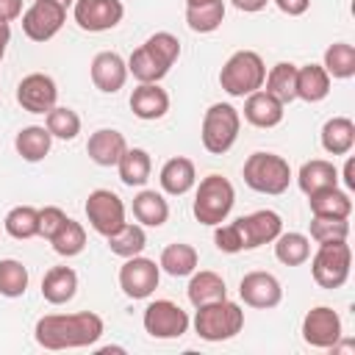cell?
<instances>
[{
	"label": "cell",
	"instance_id": "23",
	"mask_svg": "<svg viewBox=\"0 0 355 355\" xmlns=\"http://www.w3.org/2000/svg\"><path fill=\"white\" fill-rule=\"evenodd\" d=\"M78 291V275L72 266H53L44 277H42V297L50 305H64L75 297Z\"/></svg>",
	"mask_w": 355,
	"mask_h": 355
},
{
	"label": "cell",
	"instance_id": "50",
	"mask_svg": "<svg viewBox=\"0 0 355 355\" xmlns=\"http://www.w3.org/2000/svg\"><path fill=\"white\" fill-rule=\"evenodd\" d=\"M355 161L352 158H347V166H344V183H347V189H355Z\"/></svg>",
	"mask_w": 355,
	"mask_h": 355
},
{
	"label": "cell",
	"instance_id": "8",
	"mask_svg": "<svg viewBox=\"0 0 355 355\" xmlns=\"http://www.w3.org/2000/svg\"><path fill=\"white\" fill-rule=\"evenodd\" d=\"M141 322H144V330L153 338H164V341L166 338L186 336L189 333V324H191L189 313L178 302H172V300H155V302H150L144 308Z\"/></svg>",
	"mask_w": 355,
	"mask_h": 355
},
{
	"label": "cell",
	"instance_id": "47",
	"mask_svg": "<svg viewBox=\"0 0 355 355\" xmlns=\"http://www.w3.org/2000/svg\"><path fill=\"white\" fill-rule=\"evenodd\" d=\"M275 3H277V8H280L283 14H288V17H300V14H305L308 6H311V0H275Z\"/></svg>",
	"mask_w": 355,
	"mask_h": 355
},
{
	"label": "cell",
	"instance_id": "5",
	"mask_svg": "<svg viewBox=\"0 0 355 355\" xmlns=\"http://www.w3.org/2000/svg\"><path fill=\"white\" fill-rule=\"evenodd\" d=\"M244 183L261 194H283L291 183V166L277 153H252L244 161Z\"/></svg>",
	"mask_w": 355,
	"mask_h": 355
},
{
	"label": "cell",
	"instance_id": "44",
	"mask_svg": "<svg viewBox=\"0 0 355 355\" xmlns=\"http://www.w3.org/2000/svg\"><path fill=\"white\" fill-rule=\"evenodd\" d=\"M214 244L219 252H241L244 250V241H241V233L236 227V222H227V225H216L214 230Z\"/></svg>",
	"mask_w": 355,
	"mask_h": 355
},
{
	"label": "cell",
	"instance_id": "13",
	"mask_svg": "<svg viewBox=\"0 0 355 355\" xmlns=\"http://www.w3.org/2000/svg\"><path fill=\"white\" fill-rule=\"evenodd\" d=\"M338 338H341V316L333 308L316 305V308H311L305 313V319H302V341L308 347L330 349Z\"/></svg>",
	"mask_w": 355,
	"mask_h": 355
},
{
	"label": "cell",
	"instance_id": "45",
	"mask_svg": "<svg viewBox=\"0 0 355 355\" xmlns=\"http://www.w3.org/2000/svg\"><path fill=\"white\" fill-rule=\"evenodd\" d=\"M67 222V214L58 208V205H44V208H39V236L42 239H53L58 230H61V225Z\"/></svg>",
	"mask_w": 355,
	"mask_h": 355
},
{
	"label": "cell",
	"instance_id": "9",
	"mask_svg": "<svg viewBox=\"0 0 355 355\" xmlns=\"http://www.w3.org/2000/svg\"><path fill=\"white\" fill-rule=\"evenodd\" d=\"M67 22V8L53 0H33L22 11V31L31 42H50Z\"/></svg>",
	"mask_w": 355,
	"mask_h": 355
},
{
	"label": "cell",
	"instance_id": "38",
	"mask_svg": "<svg viewBox=\"0 0 355 355\" xmlns=\"http://www.w3.org/2000/svg\"><path fill=\"white\" fill-rule=\"evenodd\" d=\"M324 72L330 78H338V80H347L355 75V47L347 44V42H336L324 50Z\"/></svg>",
	"mask_w": 355,
	"mask_h": 355
},
{
	"label": "cell",
	"instance_id": "48",
	"mask_svg": "<svg viewBox=\"0 0 355 355\" xmlns=\"http://www.w3.org/2000/svg\"><path fill=\"white\" fill-rule=\"evenodd\" d=\"M239 11H244V14H255V11H261V8H266V3L269 0H230Z\"/></svg>",
	"mask_w": 355,
	"mask_h": 355
},
{
	"label": "cell",
	"instance_id": "41",
	"mask_svg": "<svg viewBox=\"0 0 355 355\" xmlns=\"http://www.w3.org/2000/svg\"><path fill=\"white\" fill-rule=\"evenodd\" d=\"M25 288H28V269L14 258L0 261V294L14 300V297H22Z\"/></svg>",
	"mask_w": 355,
	"mask_h": 355
},
{
	"label": "cell",
	"instance_id": "19",
	"mask_svg": "<svg viewBox=\"0 0 355 355\" xmlns=\"http://www.w3.org/2000/svg\"><path fill=\"white\" fill-rule=\"evenodd\" d=\"M125 150H128V141L114 128H100L86 141V153L97 166H116V161L122 158Z\"/></svg>",
	"mask_w": 355,
	"mask_h": 355
},
{
	"label": "cell",
	"instance_id": "7",
	"mask_svg": "<svg viewBox=\"0 0 355 355\" xmlns=\"http://www.w3.org/2000/svg\"><path fill=\"white\" fill-rule=\"evenodd\" d=\"M349 266H352V250L347 241H324L311 258L313 280L330 291L341 288L349 280Z\"/></svg>",
	"mask_w": 355,
	"mask_h": 355
},
{
	"label": "cell",
	"instance_id": "17",
	"mask_svg": "<svg viewBox=\"0 0 355 355\" xmlns=\"http://www.w3.org/2000/svg\"><path fill=\"white\" fill-rule=\"evenodd\" d=\"M128 80V61L119 53L103 50L92 58V83L105 92V94H116Z\"/></svg>",
	"mask_w": 355,
	"mask_h": 355
},
{
	"label": "cell",
	"instance_id": "22",
	"mask_svg": "<svg viewBox=\"0 0 355 355\" xmlns=\"http://www.w3.org/2000/svg\"><path fill=\"white\" fill-rule=\"evenodd\" d=\"M172 69V64H166L155 50H150L147 44L136 47L128 58V75H133L139 83H158L161 78H166V72Z\"/></svg>",
	"mask_w": 355,
	"mask_h": 355
},
{
	"label": "cell",
	"instance_id": "49",
	"mask_svg": "<svg viewBox=\"0 0 355 355\" xmlns=\"http://www.w3.org/2000/svg\"><path fill=\"white\" fill-rule=\"evenodd\" d=\"M8 42H11V28H8V22H0V61H3V55H6Z\"/></svg>",
	"mask_w": 355,
	"mask_h": 355
},
{
	"label": "cell",
	"instance_id": "4",
	"mask_svg": "<svg viewBox=\"0 0 355 355\" xmlns=\"http://www.w3.org/2000/svg\"><path fill=\"white\" fill-rule=\"evenodd\" d=\"M241 327H244V311L239 302H230L227 297L200 305L194 313V333L202 341H227L239 336Z\"/></svg>",
	"mask_w": 355,
	"mask_h": 355
},
{
	"label": "cell",
	"instance_id": "46",
	"mask_svg": "<svg viewBox=\"0 0 355 355\" xmlns=\"http://www.w3.org/2000/svg\"><path fill=\"white\" fill-rule=\"evenodd\" d=\"M22 17V0H0V22H14Z\"/></svg>",
	"mask_w": 355,
	"mask_h": 355
},
{
	"label": "cell",
	"instance_id": "16",
	"mask_svg": "<svg viewBox=\"0 0 355 355\" xmlns=\"http://www.w3.org/2000/svg\"><path fill=\"white\" fill-rule=\"evenodd\" d=\"M239 297L250 308H275L283 300V286L272 272H247L239 283Z\"/></svg>",
	"mask_w": 355,
	"mask_h": 355
},
{
	"label": "cell",
	"instance_id": "29",
	"mask_svg": "<svg viewBox=\"0 0 355 355\" xmlns=\"http://www.w3.org/2000/svg\"><path fill=\"white\" fill-rule=\"evenodd\" d=\"M200 263V255L191 244H183V241H175V244H166L161 250V258H158V266L172 275V277H186L197 269Z\"/></svg>",
	"mask_w": 355,
	"mask_h": 355
},
{
	"label": "cell",
	"instance_id": "2",
	"mask_svg": "<svg viewBox=\"0 0 355 355\" xmlns=\"http://www.w3.org/2000/svg\"><path fill=\"white\" fill-rule=\"evenodd\" d=\"M233 202H236V189L233 183L225 178V175H205L194 191V219L200 225H208V227H216L222 225L230 211H233Z\"/></svg>",
	"mask_w": 355,
	"mask_h": 355
},
{
	"label": "cell",
	"instance_id": "52",
	"mask_svg": "<svg viewBox=\"0 0 355 355\" xmlns=\"http://www.w3.org/2000/svg\"><path fill=\"white\" fill-rule=\"evenodd\" d=\"M53 3H61V6H64V8H67V6H72V3H75V0H53Z\"/></svg>",
	"mask_w": 355,
	"mask_h": 355
},
{
	"label": "cell",
	"instance_id": "36",
	"mask_svg": "<svg viewBox=\"0 0 355 355\" xmlns=\"http://www.w3.org/2000/svg\"><path fill=\"white\" fill-rule=\"evenodd\" d=\"M222 19H225V3L222 0L186 6V25L194 33H211V31H216L222 25Z\"/></svg>",
	"mask_w": 355,
	"mask_h": 355
},
{
	"label": "cell",
	"instance_id": "40",
	"mask_svg": "<svg viewBox=\"0 0 355 355\" xmlns=\"http://www.w3.org/2000/svg\"><path fill=\"white\" fill-rule=\"evenodd\" d=\"M50 244H53V250H55L58 255H64V258L80 255L83 247H86V230H83L80 222H75V219L67 216V222H64L61 230L50 239Z\"/></svg>",
	"mask_w": 355,
	"mask_h": 355
},
{
	"label": "cell",
	"instance_id": "43",
	"mask_svg": "<svg viewBox=\"0 0 355 355\" xmlns=\"http://www.w3.org/2000/svg\"><path fill=\"white\" fill-rule=\"evenodd\" d=\"M144 44H147L150 50H155L166 64H175L178 55H180V42H178V36H172L169 31H158V33H153Z\"/></svg>",
	"mask_w": 355,
	"mask_h": 355
},
{
	"label": "cell",
	"instance_id": "31",
	"mask_svg": "<svg viewBox=\"0 0 355 355\" xmlns=\"http://www.w3.org/2000/svg\"><path fill=\"white\" fill-rule=\"evenodd\" d=\"M133 216L147 227H161L169 219V202L164 200V194L144 189L133 197Z\"/></svg>",
	"mask_w": 355,
	"mask_h": 355
},
{
	"label": "cell",
	"instance_id": "1",
	"mask_svg": "<svg viewBox=\"0 0 355 355\" xmlns=\"http://www.w3.org/2000/svg\"><path fill=\"white\" fill-rule=\"evenodd\" d=\"M105 324L97 313L80 311V313H47L36 322L33 338L44 349H78L92 347L103 336Z\"/></svg>",
	"mask_w": 355,
	"mask_h": 355
},
{
	"label": "cell",
	"instance_id": "24",
	"mask_svg": "<svg viewBox=\"0 0 355 355\" xmlns=\"http://www.w3.org/2000/svg\"><path fill=\"white\" fill-rule=\"evenodd\" d=\"M186 294H189V302H191L194 308H200V305H208V302L225 300V297H227V288H225L222 275L208 272V269H202V272H197V269H194V272H191V280H189Z\"/></svg>",
	"mask_w": 355,
	"mask_h": 355
},
{
	"label": "cell",
	"instance_id": "42",
	"mask_svg": "<svg viewBox=\"0 0 355 355\" xmlns=\"http://www.w3.org/2000/svg\"><path fill=\"white\" fill-rule=\"evenodd\" d=\"M347 236H349V222L347 219H333V216H313L311 219V239L316 244L347 241Z\"/></svg>",
	"mask_w": 355,
	"mask_h": 355
},
{
	"label": "cell",
	"instance_id": "25",
	"mask_svg": "<svg viewBox=\"0 0 355 355\" xmlns=\"http://www.w3.org/2000/svg\"><path fill=\"white\" fill-rule=\"evenodd\" d=\"M297 183H300V189L305 194H313V191H322V189H333V186H338V169L333 166V161L313 158V161H305L300 166Z\"/></svg>",
	"mask_w": 355,
	"mask_h": 355
},
{
	"label": "cell",
	"instance_id": "35",
	"mask_svg": "<svg viewBox=\"0 0 355 355\" xmlns=\"http://www.w3.org/2000/svg\"><path fill=\"white\" fill-rule=\"evenodd\" d=\"M275 258L286 266H300L311 258V239L302 233H280L275 239Z\"/></svg>",
	"mask_w": 355,
	"mask_h": 355
},
{
	"label": "cell",
	"instance_id": "6",
	"mask_svg": "<svg viewBox=\"0 0 355 355\" xmlns=\"http://www.w3.org/2000/svg\"><path fill=\"white\" fill-rule=\"evenodd\" d=\"M241 116L230 103H214L202 116V147L211 155H225L239 139Z\"/></svg>",
	"mask_w": 355,
	"mask_h": 355
},
{
	"label": "cell",
	"instance_id": "10",
	"mask_svg": "<svg viewBox=\"0 0 355 355\" xmlns=\"http://www.w3.org/2000/svg\"><path fill=\"white\" fill-rule=\"evenodd\" d=\"M86 219L100 236H111L125 225V202L111 189H94L86 200Z\"/></svg>",
	"mask_w": 355,
	"mask_h": 355
},
{
	"label": "cell",
	"instance_id": "14",
	"mask_svg": "<svg viewBox=\"0 0 355 355\" xmlns=\"http://www.w3.org/2000/svg\"><path fill=\"white\" fill-rule=\"evenodd\" d=\"M55 100H58L55 80L44 72H31L17 86V103L28 114H47L50 108H55Z\"/></svg>",
	"mask_w": 355,
	"mask_h": 355
},
{
	"label": "cell",
	"instance_id": "30",
	"mask_svg": "<svg viewBox=\"0 0 355 355\" xmlns=\"http://www.w3.org/2000/svg\"><path fill=\"white\" fill-rule=\"evenodd\" d=\"M116 169H119V180L125 186H144L150 180V169H153L150 153L141 147H128L122 153V158L116 161Z\"/></svg>",
	"mask_w": 355,
	"mask_h": 355
},
{
	"label": "cell",
	"instance_id": "21",
	"mask_svg": "<svg viewBox=\"0 0 355 355\" xmlns=\"http://www.w3.org/2000/svg\"><path fill=\"white\" fill-rule=\"evenodd\" d=\"M158 180H161V189H164L166 194H172V197H180V194L191 191L194 183H197L194 161H191V158H183V155L169 158V161L161 166Z\"/></svg>",
	"mask_w": 355,
	"mask_h": 355
},
{
	"label": "cell",
	"instance_id": "15",
	"mask_svg": "<svg viewBox=\"0 0 355 355\" xmlns=\"http://www.w3.org/2000/svg\"><path fill=\"white\" fill-rule=\"evenodd\" d=\"M236 227L241 233L244 250H255V247L272 244L283 233V219L275 211H255V214L239 216L236 219Z\"/></svg>",
	"mask_w": 355,
	"mask_h": 355
},
{
	"label": "cell",
	"instance_id": "18",
	"mask_svg": "<svg viewBox=\"0 0 355 355\" xmlns=\"http://www.w3.org/2000/svg\"><path fill=\"white\" fill-rule=\"evenodd\" d=\"M283 108L286 105L277 97H272L266 89H258L244 100V119L255 128H275L283 122V114H286Z\"/></svg>",
	"mask_w": 355,
	"mask_h": 355
},
{
	"label": "cell",
	"instance_id": "3",
	"mask_svg": "<svg viewBox=\"0 0 355 355\" xmlns=\"http://www.w3.org/2000/svg\"><path fill=\"white\" fill-rule=\"evenodd\" d=\"M263 80H266V64L255 50L233 53L219 72V86L230 97H247V94L263 89Z\"/></svg>",
	"mask_w": 355,
	"mask_h": 355
},
{
	"label": "cell",
	"instance_id": "39",
	"mask_svg": "<svg viewBox=\"0 0 355 355\" xmlns=\"http://www.w3.org/2000/svg\"><path fill=\"white\" fill-rule=\"evenodd\" d=\"M44 128L50 130L53 139H64V141H72L78 133H80V116L72 111V108H64V105H55L44 114Z\"/></svg>",
	"mask_w": 355,
	"mask_h": 355
},
{
	"label": "cell",
	"instance_id": "32",
	"mask_svg": "<svg viewBox=\"0 0 355 355\" xmlns=\"http://www.w3.org/2000/svg\"><path fill=\"white\" fill-rule=\"evenodd\" d=\"M50 144H53V136H50V130L44 128V125H28V128H22L19 133H17V139H14V147H17V153L25 158V161H42L47 153H50Z\"/></svg>",
	"mask_w": 355,
	"mask_h": 355
},
{
	"label": "cell",
	"instance_id": "12",
	"mask_svg": "<svg viewBox=\"0 0 355 355\" xmlns=\"http://www.w3.org/2000/svg\"><path fill=\"white\" fill-rule=\"evenodd\" d=\"M72 17H75L78 28H83L89 33H100V31H111L122 22L125 6H122V0H75Z\"/></svg>",
	"mask_w": 355,
	"mask_h": 355
},
{
	"label": "cell",
	"instance_id": "28",
	"mask_svg": "<svg viewBox=\"0 0 355 355\" xmlns=\"http://www.w3.org/2000/svg\"><path fill=\"white\" fill-rule=\"evenodd\" d=\"M355 144V122L349 116H333L322 125V147L330 155H347Z\"/></svg>",
	"mask_w": 355,
	"mask_h": 355
},
{
	"label": "cell",
	"instance_id": "26",
	"mask_svg": "<svg viewBox=\"0 0 355 355\" xmlns=\"http://www.w3.org/2000/svg\"><path fill=\"white\" fill-rule=\"evenodd\" d=\"M308 205H311V214H313V216L349 219V214H352V200H349V194L341 191L338 186L308 194Z\"/></svg>",
	"mask_w": 355,
	"mask_h": 355
},
{
	"label": "cell",
	"instance_id": "20",
	"mask_svg": "<svg viewBox=\"0 0 355 355\" xmlns=\"http://www.w3.org/2000/svg\"><path fill=\"white\" fill-rule=\"evenodd\" d=\"M130 111L139 119H161L169 111V94L166 89H161L158 83H139L130 94Z\"/></svg>",
	"mask_w": 355,
	"mask_h": 355
},
{
	"label": "cell",
	"instance_id": "33",
	"mask_svg": "<svg viewBox=\"0 0 355 355\" xmlns=\"http://www.w3.org/2000/svg\"><path fill=\"white\" fill-rule=\"evenodd\" d=\"M263 83H266V92L272 97H277L283 105L291 103V100H297V67L294 64H288V61L275 64L266 72V80Z\"/></svg>",
	"mask_w": 355,
	"mask_h": 355
},
{
	"label": "cell",
	"instance_id": "11",
	"mask_svg": "<svg viewBox=\"0 0 355 355\" xmlns=\"http://www.w3.org/2000/svg\"><path fill=\"white\" fill-rule=\"evenodd\" d=\"M158 280H161V266L141 255L125 258L119 269V288L130 300H147L158 288Z\"/></svg>",
	"mask_w": 355,
	"mask_h": 355
},
{
	"label": "cell",
	"instance_id": "34",
	"mask_svg": "<svg viewBox=\"0 0 355 355\" xmlns=\"http://www.w3.org/2000/svg\"><path fill=\"white\" fill-rule=\"evenodd\" d=\"M147 247V233L141 225H130L125 222L116 233L108 236V250L119 258H133V255H141V250Z\"/></svg>",
	"mask_w": 355,
	"mask_h": 355
},
{
	"label": "cell",
	"instance_id": "27",
	"mask_svg": "<svg viewBox=\"0 0 355 355\" xmlns=\"http://www.w3.org/2000/svg\"><path fill=\"white\" fill-rule=\"evenodd\" d=\"M330 94V75L322 64L297 67V97L305 103H319Z\"/></svg>",
	"mask_w": 355,
	"mask_h": 355
},
{
	"label": "cell",
	"instance_id": "37",
	"mask_svg": "<svg viewBox=\"0 0 355 355\" xmlns=\"http://www.w3.org/2000/svg\"><path fill=\"white\" fill-rule=\"evenodd\" d=\"M3 227L11 239H19V241L33 239V236H39V211L31 205H17L6 214Z\"/></svg>",
	"mask_w": 355,
	"mask_h": 355
},
{
	"label": "cell",
	"instance_id": "51",
	"mask_svg": "<svg viewBox=\"0 0 355 355\" xmlns=\"http://www.w3.org/2000/svg\"><path fill=\"white\" fill-rule=\"evenodd\" d=\"M200 3H211V0H186V6H200Z\"/></svg>",
	"mask_w": 355,
	"mask_h": 355
}]
</instances>
